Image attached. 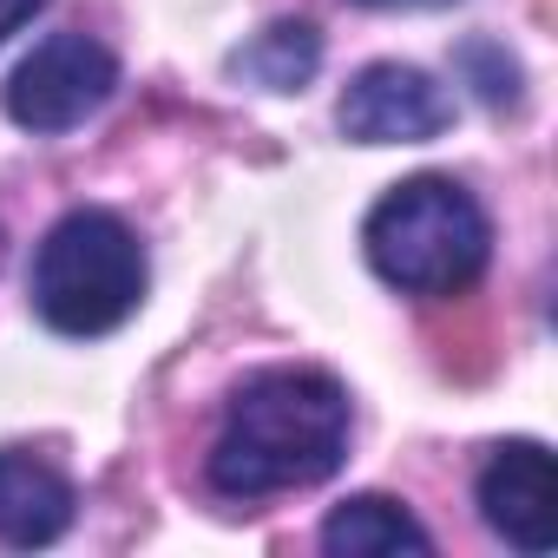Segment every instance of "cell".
<instances>
[{
  "label": "cell",
  "mask_w": 558,
  "mask_h": 558,
  "mask_svg": "<svg viewBox=\"0 0 558 558\" xmlns=\"http://www.w3.org/2000/svg\"><path fill=\"white\" fill-rule=\"evenodd\" d=\"M349 453V395L323 368H263L250 375L210 447V486L223 499H269L316 486Z\"/></svg>",
  "instance_id": "6da1fadb"
},
{
  "label": "cell",
  "mask_w": 558,
  "mask_h": 558,
  "mask_svg": "<svg viewBox=\"0 0 558 558\" xmlns=\"http://www.w3.org/2000/svg\"><path fill=\"white\" fill-rule=\"evenodd\" d=\"M453 125V99L401 60H381L368 73H355V86L342 93V132L355 145H427Z\"/></svg>",
  "instance_id": "5b68a950"
},
{
  "label": "cell",
  "mask_w": 558,
  "mask_h": 558,
  "mask_svg": "<svg viewBox=\"0 0 558 558\" xmlns=\"http://www.w3.org/2000/svg\"><path fill=\"white\" fill-rule=\"evenodd\" d=\"M145 303V250L112 210H73L34 256V310L60 336H112Z\"/></svg>",
  "instance_id": "3957f363"
},
{
  "label": "cell",
  "mask_w": 558,
  "mask_h": 558,
  "mask_svg": "<svg viewBox=\"0 0 558 558\" xmlns=\"http://www.w3.org/2000/svg\"><path fill=\"white\" fill-rule=\"evenodd\" d=\"M362 243H368V263L381 283L447 303L480 283L493 223L473 204V191H460L453 178H408L368 210Z\"/></svg>",
  "instance_id": "7a4b0ae2"
},
{
  "label": "cell",
  "mask_w": 558,
  "mask_h": 558,
  "mask_svg": "<svg viewBox=\"0 0 558 558\" xmlns=\"http://www.w3.org/2000/svg\"><path fill=\"white\" fill-rule=\"evenodd\" d=\"M362 8H440V0H362Z\"/></svg>",
  "instance_id": "7c38bea8"
},
{
  "label": "cell",
  "mask_w": 558,
  "mask_h": 558,
  "mask_svg": "<svg viewBox=\"0 0 558 558\" xmlns=\"http://www.w3.org/2000/svg\"><path fill=\"white\" fill-rule=\"evenodd\" d=\"M119 86V60L93 40V34H53L47 47H34L21 60V73L8 80V112L21 132H73L86 125Z\"/></svg>",
  "instance_id": "277c9868"
},
{
  "label": "cell",
  "mask_w": 558,
  "mask_h": 558,
  "mask_svg": "<svg viewBox=\"0 0 558 558\" xmlns=\"http://www.w3.org/2000/svg\"><path fill=\"white\" fill-rule=\"evenodd\" d=\"M316 66H323V34L310 21H276L250 47L230 53V73L263 86V93H303L316 80Z\"/></svg>",
  "instance_id": "9c48e42d"
},
{
  "label": "cell",
  "mask_w": 558,
  "mask_h": 558,
  "mask_svg": "<svg viewBox=\"0 0 558 558\" xmlns=\"http://www.w3.org/2000/svg\"><path fill=\"white\" fill-rule=\"evenodd\" d=\"M480 519L532 558L558 545V480H551V453L538 440L493 447V460L480 466Z\"/></svg>",
  "instance_id": "8992f818"
},
{
  "label": "cell",
  "mask_w": 558,
  "mask_h": 558,
  "mask_svg": "<svg viewBox=\"0 0 558 558\" xmlns=\"http://www.w3.org/2000/svg\"><path fill=\"white\" fill-rule=\"evenodd\" d=\"M34 8H47V0H0V40H8L21 21H34Z\"/></svg>",
  "instance_id": "8fae6325"
},
{
  "label": "cell",
  "mask_w": 558,
  "mask_h": 558,
  "mask_svg": "<svg viewBox=\"0 0 558 558\" xmlns=\"http://www.w3.org/2000/svg\"><path fill=\"white\" fill-rule=\"evenodd\" d=\"M460 73L473 80V93H480L486 106H512V99H519V66H512V53L493 47V40H466V47H460Z\"/></svg>",
  "instance_id": "30bf717a"
},
{
  "label": "cell",
  "mask_w": 558,
  "mask_h": 558,
  "mask_svg": "<svg viewBox=\"0 0 558 558\" xmlns=\"http://www.w3.org/2000/svg\"><path fill=\"white\" fill-rule=\"evenodd\" d=\"M427 545H434L427 525L401 499H381V493H362L323 519V551L336 558H395V551H427Z\"/></svg>",
  "instance_id": "ba28073f"
},
{
  "label": "cell",
  "mask_w": 558,
  "mask_h": 558,
  "mask_svg": "<svg viewBox=\"0 0 558 558\" xmlns=\"http://www.w3.org/2000/svg\"><path fill=\"white\" fill-rule=\"evenodd\" d=\"M73 525V486L34 460V453H0V538L14 551L53 545Z\"/></svg>",
  "instance_id": "52a82bcc"
}]
</instances>
